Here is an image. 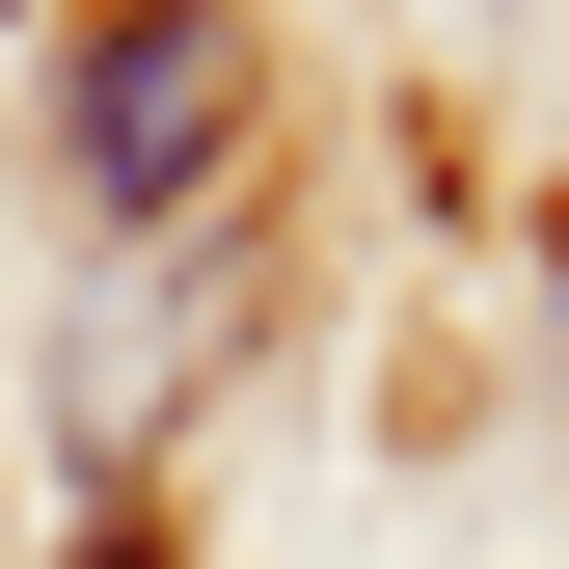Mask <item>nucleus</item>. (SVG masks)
Wrapping results in <instances>:
<instances>
[{
    "label": "nucleus",
    "instance_id": "obj_1",
    "mask_svg": "<svg viewBox=\"0 0 569 569\" xmlns=\"http://www.w3.org/2000/svg\"><path fill=\"white\" fill-rule=\"evenodd\" d=\"M82 190L109 218H163V190H218V136H244V0H82Z\"/></svg>",
    "mask_w": 569,
    "mask_h": 569
}]
</instances>
